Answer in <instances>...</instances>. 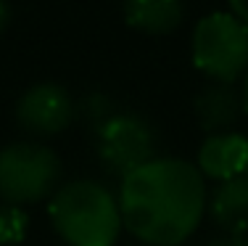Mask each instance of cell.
<instances>
[{"mask_svg": "<svg viewBox=\"0 0 248 246\" xmlns=\"http://www.w3.org/2000/svg\"><path fill=\"white\" fill-rule=\"evenodd\" d=\"M193 111L201 125V130L209 135H219V132H232V127L240 122L243 111V96L235 85L227 82H211L196 96Z\"/></svg>", "mask_w": 248, "mask_h": 246, "instance_id": "cell-8", "label": "cell"}, {"mask_svg": "<svg viewBox=\"0 0 248 246\" xmlns=\"http://www.w3.org/2000/svg\"><path fill=\"white\" fill-rule=\"evenodd\" d=\"M116 114H119L116 101L103 90H90L77 101V119H79L93 135H98Z\"/></svg>", "mask_w": 248, "mask_h": 246, "instance_id": "cell-11", "label": "cell"}, {"mask_svg": "<svg viewBox=\"0 0 248 246\" xmlns=\"http://www.w3.org/2000/svg\"><path fill=\"white\" fill-rule=\"evenodd\" d=\"M230 3V14L238 16L243 24H248V0H227Z\"/></svg>", "mask_w": 248, "mask_h": 246, "instance_id": "cell-14", "label": "cell"}, {"mask_svg": "<svg viewBox=\"0 0 248 246\" xmlns=\"http://www.w3.org/2000/svg\"><path fill=\"white\" fill-rule=\"evenodd\" d=\"M95 148L100 167L108 175L124 180L140 167H145L151 159H156L158 140L143 116L132 111H119L95 135Z\"/></svg>", "mask_w": 248, "mask_h": 246, "instance_id": "cell-5", "label": "cell"}, {"mask_svg": "<svg viewBox=\"0 0 248 246\" xmlns=\"http://www.w3.org/2000/svg\"><path fill=\"white\" fill-rule=\"evenodd\" d=\"M11 24V5H8V0H0V34L8 29Z\"/></svg>", "mask_w": 248, "mask_h": 246, "instance_id": "cell-15", "label": "cell"}, {"mask_svg": "<svg viewBox=\"0 0 248 246\" xmlns=\"http://www.w3.org/2000/svg\"><path fill=\"white\" fill-rule=\"evenodd\" d=\"M246 138H248V135H246ZM246 175H248V164H246Z\"/></svg>", "mask_w": 248, "mask_h": 246, "instance_id": "cell-17", "label": "cell"}, {"mask_svg": "<svg viewBox=\"0 0 248 246\" xmlns=\"http://www.w3.org/2000/svg\"><path fill=\"white\" fill-rule=\"evenodd\" d=\"M206 207L203 175L180 156H156L119 188L124 230L143 246H182L198 230Z\"/></svg>", "mask_w": 248, "mask_h": 246, "instance_id": "cell-1", "label": "cell"}, {"mask_svg": "<svg viewBox=\"0 0 248 246\" xmlns=\"http://www.w3.org/2000/svg\"><path fill=\"white\" fill-rule=\"evenodd\" d=\"M185 19L182 0H124V21L143 34H172Z\"/></svg>", "mask_w": 248, "mask_h": 246, "instance_id": "cell-10", "label": "cell"}, {"mask_svg": "<svg viewBox=\"0 0 248 246\" xmlns=\"http://www.w3.org/2000/svg\"><path fill=\"white\" fill-rule=\"evenodd\" d=\"M190 56L196 69L211 82L235 85L248 74V24L230 11L203 16L193 29Z\"/></svg>", "mask_w": 248, "mask_h": 246, "instance_id": "cell-4", "label": "cell"}, {"mask_svg": "<svg viewBox=\"0 0 248 246\" xmlns=\"http://www.w3.org/2000/svg\"><path fill=\"white\" fill-rule=\"evenodd\" d=\"M63 164L40 140H16L0 148V201L29 207L50 201L61 188Z\"/></svg>", "mask_w": 248, "mask_h": 246, "instance_id": "cell-3", "label": "cell"}, {"mask_svg": "<svg viewBox=\"0 0 248 246\" xmlns=\"http://www.w3.org/2000/svg\"><path fill=\"white\" fill-rule=\"evenodd\" d=\"M209 214L222 233L248 238V175L217 185L209 198Z\"/></svg>", "mask_w": 248, "mask_h": 246, "instance_id": "cell-9", "label": "cell"}, {"mask_svg": "<svg viewBox=\"0 0 248 246\" xmlns=\"http://www.w3.org/2000/svg\"><path fill=\"white\" fill-rule=\"evenodd\" d=\"M240 96H243V111L248 114V74L243 77V87H240Z\"/></svg>", "mask_w": 248, "mask_h": 246, "instance_id": "cell-16", "label": "cell"}, {"mask_svg": "<svg viewBox=\"0 0 248 246\" xmlns=\"http://www.w3.org/2000/svg\"><path fill=\"white\" fill-rule=\"evenodd\" d=\"M53 230L66 246H114L122 236L119 196L98 180H69L48 201Z\"/></svg>", "mask_w": 248, "mask_h": 246, "instance_id": "cell-2", "label": "cell"}, {"mask_svg": "<svg viewBox=\"0 0 248 246\" xmlns=\"http://www.w3.org/2000/svg\"><path fill=\"white\" fill-rule=\"evenodd\" d=\"M14 114L24 132L34 138H53L77 119V101L63 85L37 82L19 96Z\"/></svg>", "mask_w": 248, "mask_h": 246, "instance_id": "cell-6", "label": "cell"}, {"mask_svg": "<svg viewBox=\"0 0 248 246\" xmlns=\"http://www.w3.org/2000/svg\"><path fill=\"white\" fill-rule=\"evenodd\" d=\"M29 217L24 207L0 201V246H16L27 238Z\"/></svg>", "mask_w": 248, "mask_h": 246, "instance_id": "cell-12", "label": "cell"}, {"mask_svg": "<svg viewBox=\"0 0 248 246\" xmlns=\"http://www.w3.org/2000/svg\"><path fill=\"white\" fill-rule=\"evenodd\" d=\"M248 164V138L240 132H219L206 135L196 156V169L203 175V180L227 183L232 178L246 175Z\"/></svg>", "mask_w": 248, "mask_h": 246, "instance_id": "cell-7", "label": "cell"}, {"mask_svg": "<svg viewBox=\"0 0 248 246\" xmlns=\"http://www.w3.org/2000/svg\"><path fill=\"white\" fill-rule=\"evenodd\" d=\"M203 246H248V238L246 236H230V233H219V236H214L211 241H206Z\"/></svg>", "mask_w": 248, "mask_h": 246, "instance_id": "cell-13", "label": "cell"}]
</instances>
